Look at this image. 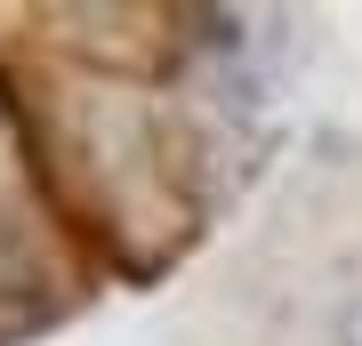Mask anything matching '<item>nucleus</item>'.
Masks as SVG:
<instances>
[{"label": "nucleus", "mask_w": 362, "mask_h": 346, "mask_svg": "<svg viewBox=\"0 0 362 346\" xmlns=\"http://www.w3.org/2000/svg\"><path fill=\"white\" fill-rule=\"evenodd\" d=\"M338 346H362V298H354L346 314H338Z\"/></svg>", "instance_id": "1"}]
</instances>
